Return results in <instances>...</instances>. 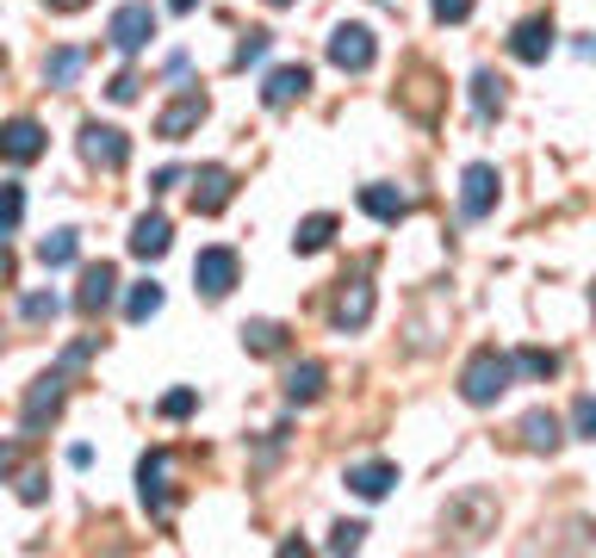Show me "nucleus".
<instances>
[{"instance_id": "obj_7", "label": "nucleus", "mask_w": 596, "mask_h": 558, "mask_svg": "<svg viewBox=\"0 0 596 558\" xmlns=\"http://www.w3.org/2000/svg\"><path fill=\"white\" fill-rule=\"evenodd\" d=\"M118 298V268L113 261H94V268L81 273V292H75V310L81 317H100V310Z\"/></svg>"}, {"instance_id": "obj_15", "label": "nucleus", "mask_w": 596, "mask_h": 558, "mask_svg": "<svg viewBox=\"0 0 596 558\" xmlns=\"http://www.w3.org/2000/svg\"><path fill=\"white\" fill-rule=\"evenodd\" d=\"M392 484H398V465H392V460H366V465H354V472H348V490H354V497H366V502H379Z\"/></svg>"}, {"instance_id": "obj_34", "label": "nucleus", "mask_w": 596, "mask_h": 558, "mask_svg": "<svg viewBox=\"0 0 596 558\" xmlns=\"http://www.w3.org/2000/svg\"><path fill=\"white\" fill-rule=\"evenodd\" d=\"M361 521H342V527H336V534H329V553H354V546H361Z\"/></svg>"}, {"instance_id": "obj_27", "label": "nucleus", "mask_w": 596, "mask_h": 558, "mask_svg": "<svg viewBox=\"0 0 596 558\" xmlns=\"http://www.w3.org/2000/svg\"><path fill=\"white\" fill-rule=\"evenodd\" d=\"M516 366L528 372V379H553V372H559V354H547V347H522Z\"/></svg>"}, {"instance_id": "obj_13", "label": "nucleus", "mask_w": 596, "mask_h": 558, "mask_svg": "<svg viewBox=\"0 0 596 558\" xmlns=\"http://www.w3.org/2000/svg\"><path fill=\"white\" fill-rule=\"evenodd\" d=\"M305 87H311V69L305 62H287V69H273V75L261 81V99L280 112V106H292V99H305Z\"/></svg>"}, {"instance_id": "obj_11", "label": "nucleus", "mask_w": 596, "mask_h": 558, "mask_svg": "<svg viewBox=\"0 0 596 558\" xmlns=\"http://www.w3.org/2000/svg\"><path fill=\"white\" fill-rule=\"evenodd\" d=\"M199 118H206V94H199V87H187V94L174 99L168 112L155 118V136H168V143H180V136H187L192 124H199Z\"/></svg>"}, {"instance_id": "obj_5", "label": "nucleus", "mask_w": 596, "mask_h": 558, "mask_svg": "<svg viewBox=\"0 0 596 558\" xmlns=\"http://www.w3.org/2000/svg\"><path fill=\"white\" fill-rule=\"evenodd\" d=\"M373 57H379V44H373V32H366V25H336V38H329V62H336V69L366 75V69H373Z\"/></svg>"}, {"instance_id": "obj_36", "label": "nucleus", "mask_w": 596, "mask_h": 558, "mask_svg": "<svg viewBox=\"0 0 596 558\" xmlns=\"http://www.w3.org/2000/svg\"><path fill=\"white\" fill-rule=\"evenodd\" d=\"M20 497H25V502H44V472H32V478H25Z\"/></svg>"}, {"instance_id": "obj_14", "label": "nucleus", "mask_w": 596, "mask_h": 558, "mask_svg": "<svg viewBox=\"0 0 596 558\" xmlns=\"http://www.w3.org/2000/svg\"><path fill=\"white\" fill-rule=\"evenodd\" d=\"M174 242V224L162 212H143L137 217V230H131V254H143V261H162Z\"/></svg>"}, {"instance_id": "obj_23", "label": "nucleus", "mask_w": 596, "mask_h": 558, "mask_svg": "<svg viewBox=\"0 0 596 558\" xmlns=\"http://www.w3.org/2000/svg\"><path fill=\"white\" fill-rule=\"evenodd\" d=\"M75 254H81V236H75V230H50V236L38 242V261H44V268H69Z\"/></svg>"}, {"instance_id": "obj_19", "label": "nucleus", "mask_w": 596, "mask_h": 558, "mask_svg": "<svg viewBox=\"0 0 596 558\" xmlns=\"http://www.w3.org/2000/svg\"><path fill=\"white\" fill-rule=\"evenodd\" d=\"M522 441L535 447V453H553V447L565 441V435H559V416L553 409H528V416H522Z\"/></svg>"}, {"instance_id": "obj_10", "label": "nucleus", "mask_w": 596, "mask_h": 558, "mask_svg": "<svg viewBox=\"0 0 596 558\" xmlns=\"http://www.w3.org/2000/svg\"><path fill=\"white\" fill-rule=\"evenodd\" d=\"M231 193H236L231 168H199L192 174V212L199 217H218L224 205H231Z\"/></svg>"}, {"instance_id": "obj_25", "label": "nucleus", "mask_w": 596, "mask_h": 558, "mask_svg": "<svg viewBox=\"0 0 596 558\" xmlns=\"http://www.w3.org/2000/svg\"><path fill=\"white\" fill-rule=\"evenodd\" d=\"M155 310H162V286H155V280L131 286V298H125V317H131V323H150Z\"/></svg>"}, {"instance_id": "obj_28", "label": "nucleus", "mask_w": 596, "mask_h": 558, "mask_svg": "<svg viewBox=\"0 0 596 558\" xmlns=\"http://www.w3.org/2000/svg\"><path fill=\"white\" fill-rule=\"evenodd\" d=\"M20 212H25V193L20 187H0V236L20 230Z\"/></svg>"}, {"instance_id": "obj_17", "label": "nucleus", "mask_w": 596, "mask_h": 558, "mask_svg": "<svg viewBox=\"0 0 596 558\" xmlns=\"http://www.w3.org/2000/svg\"><path fill=\"white\" fill-rule=\"evenodd\" d=\"M366 317H373V286L366 280H348L342 305H336V329H366Z\"/></svg>"}, {"instance_id": "obj_26", "label": "nucleus", "mask_w": 596, "mask_h": 558, "mask_svg": "<svg viewBox=\"0 0 596 558\" xmlns=\"http://www.w3.org/2000/svg\"><path fill=\"white\" fill-rule=\"evenodd\" d=\"M243 347H249V354H280V347H287V329L280 323H249L243 329Z\"/></svg>"}, {"instance_id": "obj_35", "label": "nucleus", "mask_w": 596, "mask_h": 558, "mask_svg": "<svg viewBox=\"0 0 596 558\" xmlns=\"http://www.w3.org/2000/svg\"><path fill=\"white\" fill-rule=\"evenodd\" d=\"M106 94H113L118 106H131V99H137V75H131V69H125V75H118L113 87H106Z\"/></svg>"}, {"instance_id": "obj_31", "label": "nucleus", "mask_w": 596, "mask_h": 558, "mask_svg": "<svg viewBox=\"0 0 596 558\" xmlns=\"http://www.w3.org/2000/svg\"><path fill=\"white\" fill-rule=\"evenodd\" d=\"M572 428L584 435V441H596V397H577L572 404Z\"/></svg>"}, {"instance_id": "obj_37", "label": "nucleus", "mask_w": 596, "mask_h": 558, "mask_svg": "<svg viewBox=\"0 0 596 558\" xmlns=\"http://www.w3.org/2000/svg\"><path fill=\"white\" fill-rule=\"evenodd\" d=\"M50 7H57V13H81V7H87V0H50Z\"/></svg>"}, {"instance_id": "obj_29", "label": "nucleus", "mask_w": 596, "mask_h": 558, "mask_svg": "<svg viewBox=\"0 0 596 558\" xmlns=\"http://www.w3.org/2000/svg\"><path fill=\"white\" fill-rule=\"evenodd\" d=\"M192 409H199V391H168V397H162V416H168V423H180V416H192Z\"/></svg>"}, {"instance_id": "obj_6", "label": "nucleus", "mask_w": 596, "mask_h": 558, "mask_svg": "<svg viewBox=\"0 0 596 558\" xmlns=\"http://www.w3.org/2000/svg\"><path fill=\"white\" fill-rule=\"evenodd\" d=\"M491 205H498V168L491 162H472L466 168V180H460V217H491Z\"/></svg>"}, {"instance_id": "obj_18", "label": "nucleus", "mask_w": 596, "mask_h": 558, "mask_svg": "<svg viewBox=\"0 0 596 558\" xmlns=\"http://www.w3.org/2000/svg\"><path fill=\"white\" fill-rule=\"evenodd\" d=\"M361 205L379 217V224H405L410 217V199L398 193V187H361Z\"/></svg>"}, {"instance_id": "obj_12", "label": "nucleus", "mask_w": 596, "mask_h": 558, "mask_svg": "<svg viewBox=\"0 0 596 558\" xmlns=\"http://www.w3.org/2000/svg\"><path fill=\"white\" fill-rule=\"evenodd\" d=\"M547 50H553V20H547V13L522 20L516 38H510V57L516 62H547Z\"/></svg>"}, {"instance_id": "obj_20", "label": "nucleus", "mask_w": 596, "mask_h": 558, "mask_svg": "<svg viewBox=\"0 0 596 558\" xmlns=\"http://www.w3.org/2000/svg\"><path fill=\"white\" fill-rule=\"evenodd\" d=\"M324 397V366L305 360V366H292L287 372V404H317Z\"/></svg>"}, {"instance_id": "obj_9", "label": "nucleus", "mask_w": 596, "mask_h": 558, "mask_svg": "<svg viewBox=\"0 0 596 558\" xmlns=\"http://www.w3.org/2000/svg\"><path fill=\"white\" fill-rule=\"evenodd\" d=\"M137 497H143L150 515H168V453L162 447L143 453V465H137Z\"/></svg>"}, {"instance_id": "obj_38", "label": "nucleus", "mask_w": 596, "mask_h": 558, "mask_svg": "<svg viewBox=\"0 0 596 558\" xmlns=\"http://www.w3.org/2000/svg\"><path fill=\"white\" fill-rule=\"evenodd\" d=\"M168 7H174V13H192V7H199V0H168Z\"/></svg>"}, {"instance_id": "obj_8", "label": "nucleus", "mask_w": 596, "mask_h": 558, "mask_svg": "<svg viewBox=\"0 0 596 558\" xmlns=\"http://www.w3.org/2000/svg\"><path fill=\"white\" fill-rule=\"evenodd\" d=\"M0 155H7L13 168L38 162V155H44V124H38V118H13V124H0Z\"/></svg>"}, {"instance_id": "obj_39", "label": "nucleus", "mask_w": 596, "mask_h": 558, "mask_svg": "<svg viewBox=\"0 0 596 558\" xmlns=\"http://www.w3.org/2000/svg\"><path fill=\"white\" fill-rule=\"evenodd\" d=\"M7 465H13V447H7V441H0V472H7Z\"/></svg>"}, {"instance_id": "obj_16", "label": "nucleus", "mask_w": 596, "mask_h": 558, "mask_svg": "<svg viewBox=\"0 0 596 558\" xmlns=\"http://www.w3.org/2000/svg\"><path fill=\"white\" fill-rule=\"evenodd\" d=\"M57 409H62V372H50V379H38L25 391V428H44Z\"/></svg>"}, {"instance_id": "obj_32", "label": "nucleus", "mask_w": 596, "mask_h": 558, "mask_svg": "<svg viewBox=\"0 0 596 558\" xmlns=\"http://www.w3.org/2000/svg\"><path fill=\"white\" fill-rule=\"evenodd\" d=\"M268 57V32H249V38L236 44V69H249V62Z\"/></svg>"}, {"instance_id": "obj_33", "label": "nucleus", "mask_w": 596, "mask_h": 558, "mask_svg": "<svg viewBox=\"0 0 596 558\" xmlns=\"http://www.w3.org/2000/svg\"><path fill=\"white\" fill-rule=\"evenodd\" d=\"M429 7H435V20H442V25L472 20V0H429Z\"/></svg>"}, {"instance_id": "obj_40", "label": "nucleus", "mask_w": 596, "mask_h": 558, "mask_svg": "<svg viewBox=\"0 0 596 558\" xmlns=\"http://www.w3.org/2000/svg\"><path fill=\"white\" fill-rule=\"evenodd\" d=\"M268 7H292V0H268Z\"/></svg>"}, {"instance_id": "obj_30", "label": "nucleus", "mask_w": 596, "mask_h": 558, "mask_svg": "<svg viewBox=\"0 0 596 558\" xmlns=\"http://www.w3.org/2000/svg\"><path fill=\"white\" fill-rule=\"evenodd\" d=\"M20 310H25V323H44V317H57L62 305H57V292H32Z\"/></svg>"}, {"instance_id": "obj_21", "label": "nucleus", "mask_w": 596, "mask_h": 558, "mask_svg": "<svg viewBox=\"0 0 596 558\" xmlns=\"http://www.w3.org/2000/svg\"><path fill=\"white\" fill-rule=\"evenodd\" d=\"M81 69H87V50H50V57H44V81H50V87H69Z\"/></svg>"}, {"instance_id": "obj_22", "label": "nucleus", "mask_w": 596, "mask_h": 558, "mask_svg": "<svg viewBox=\"0 0 596 558\" xmlns=\"http://www.w3.org/2000/svg\"><path fill=\"white\" fill-rule=\"evenodd\" d=\"M329 236H336V217H329V212H317V217H305V224H299L292 249H299V254H317V249H329Z\"/></svg>"}, {"instance_id": "obj_4", "label": "nucleus", "mask_w": 596, "mask_h": 558, "mask_svg": "<svg viewBox=\"0 0 596 558\" xmlns=\"http://www.w3.org/2000/svg\"><path fill=\"white\" fill-rule=\"evenodd\" d=\"M236 273H243L236 249H199V261H192V286L206 292V298H231Z\"/></svg>"}, {"instance_id": "obj_3", "label": "nucleus", "mask_w": 596, "mask_h": 558, "mask_svg": "<svg viewBox=\"0 0 596 558\" xmlns=\"http://www.w3.org/2000/svg\"><path fill=\"white\" fill-rule=\"evenodd\" d=\"M106 38H113V50L137 57V50H143V44L155 38V7H143V0L118 7V13H113V25H106Z\"/></svg>"}, {"instance_id": "obj_2", "label": "nucleus", "mask_w": 596, "mask_h": 558, "mask_svg": "<svg viewBox=\"0 0 596 558\" xmlns=\"http://www.w3.org/2000/svg\"><path fill=\"white\" fill-rule=\"evenodd\" d=\"M81 155H87L94 168L118 174L125 162H131V136L118 131V124H81Z\"/></svg>"}, {"instance_id": "obj_1", "label": "nucleus", "mask_w": 596, "mask_h": 558, "mask_svg": "<svg viewBox=\"0 0 596 558\" xmlns=\"http://www.w3.org/2000/svg\"><path fill=\"white\" fill-rule=\"evenodd\" d=\"M516 385V360H510V354H498V347H479V354H472V366H466L460 372V397L466 404H498L503 391Z\"/></svg>"}, {"instance_id": "obj_24", "label": "nucleus", "mask_w": 596, "mask_h": 558, "mask_svg": "<svg viewBox=\"0 0 596 558\" xmlns=\"http://www.w3.org/2000/svg\"><path fill=\"white\" fill-rule=\"evenodd\" d=\"M472 112H479V118H498L503 112V81L491 75V69L472 75Z\"/></svg>"}]
</instances>
